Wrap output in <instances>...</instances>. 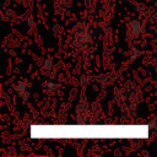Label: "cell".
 Returning <instances> with one entry per match:
<instances>
[{"label": "cell", "instance_id": "cell-1", "mask_svg": "<svg viewBox=\"0 0 157 157\" xmlns=\"http://www.w3.org/2000/svg\"><path fill=\"white\" fill-rule=\"evenodd\" d=\"M129 33L130 34H137L139 32H140V26H139V23L137 22H130V25H129Z\"/></svg>", "mask_w": 157, "mask_h": 157}]
</instances>
